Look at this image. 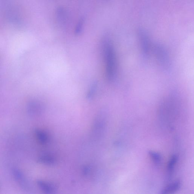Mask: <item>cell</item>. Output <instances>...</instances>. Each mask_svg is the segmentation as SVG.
<instances>
[{"label":"cell","instance_id":"obj_7","mask_svg":"<svg viewBox=\"0 0 194 194\" xmlns=\"http://www.w3.org/2000/svg\"><path fill=\"white\" fill-rule=\"evenodd\" d=\"M35 134L38 140L42 143H45L47 142V137L46 134L43 131L36 130Z\"/></svg>","mask_w":194,"mask_h":194},{"label":"cell","instance_id":"obj_5","mask_svg":"<svg viewBox=\"0 0 194 194\" xmlns=\"http://www.w3.org/2000/svg\"><path fill=\"white\" fill-rule=\"evenodd\" d=\"M181 184L180 181H175V182L170 185L164 188L162 191V193L168 194L176 191L181 188Z\"/></svg>","mask_w":194,"mask_h":194},{"label":"cell","instance_id":"obj_2","mask_svg":"<svg viewBox=\"0 0 194 194\" xmlns=\"http://www.w3.org/2000/svg\"><path fill=\"white\" fill-rule=\"evenodd\" d=\"M155 58L162 68L168 69L170 68V59L169 53L163 45L157 43L154 47Z\"/></svg>","mask_w":194,"mask_h":194},{"label":"cell","instance_id":"obj_12","mask_svg":"<svg viewBox=\"0 0 194 194\" xmlns=\"http://www.w3.org/2000/svg\"><path fill=\"white\" fill-rule=\"evenodd\" d=\"M96 87L97 85L96 83L93 84L92 86H91L90 90H89L88 93V97L89 98H90L91 97H92L93 95V93H94L95 89H96Z\"/></svg>","mask_w":194,"mask_h":194},{"label":"cell","instance_id":"obj_11","mask_svg":"<svg viewBox=\"0 0 194 194\" xmlns=\"http://www.w3.org/2000/svg\"><path fill=\"white\" fill-rule=\"evenodd\" d=\"M39 161L40 162L44 164H52L53 163V160L52 158H49L48 157L45 156L40 157Z\"/></svg>","mask_w":194,"mask_h":194},{"label":"cell","instance_id":"obj_6","mask_svg":"<svg viewBox=\"0 0 194 194\" xmlns=\"http://www.w3.org/2000/svg\"><path fill=\"white\" fill-rule=\"evenodd\" d=\"M177 158L178 157L177 155H174L170 159L168 166V172L170 175H171L173 170L174 169L175 164L177 161Z\"/></svg>","mask_w":194,"mask_h":194},{"label":"cell","instance_id":"obj_8","mask_svg":"<svg viewBox=\"0 0 194 194\" xmlns=\"http://www.w3.org/2000/svg\"><path fill=\"white\" fill-rule=\"evenodd\" d=\"M37 184L38 186L43 191L49 192L53 190V188L52 186H50V185L48 184L47 183L43 182V181H38Z\"/></svg>","mask_w":194,"mask_h":194},{"label":"cell","instance_id":"obj_3","mask_svg":"<svg viewBox=\"0 0 194 194\" xmlns=\"http://www.w3.org/2000/svg\"><path fill=\"white\" fill-rule=\"evenodd\" d=\"M138 35L142 56L144 59H147L150 51L149 38L145 31L142 29L139 30Z\"/></svg>","mask_w":194,"mask_h":194},{"label":"cell","instance_id":"obj_4","mask_svg":"<svg viewBox=\"0 0 194 194\" xmlns=\"http://www.w3.org/2000/svg\"><path fill=\"white\" fill-rule=\"evenodd\" d=\"M13 175L14 179L25 190H27L30 188V185L26 177L21 170L17 168H13L12 170Z\"/></svg>","mask_w":194,"mask_h":194},{"label":"cell","instance_id":"obj_1","mask_svg":"<svg viewBox=\"0 0 194 194\" xmlns=\"http://www.w3.org/2000/svg\"><path fill=\"white\" fill-rule=\"evenodd\" d=\"M103 53L105 60L106 75L110 82L114 81L117 74V60L116 53L112 43L109 39L104 40Z\"/></svg>","mask_w":194,"mask_h":194},{"label":"cell","instance_id":"obj_10","mask_svg":"<svg viewBox=\"0 0 194 194\" xmlns=\"http://www.w3.org/2000/svg\"><path fill=\"white\" fill-rule=\"evenodd\" d=\"M84 23V19L83 18H81L77 25L76 30H75V33L76 34H78L81 32L82 28H83Z\"/></svg>","mask_w":194,"mask_h":194},{"label":"cell","instance_id":"obj_9","mask_svg":"<svg viewBox=\"0 0 194 194\" xmlns=\"http://www.w3.org/2000/svg\"><path fill=\"white\" fill-rule=\"evenodd\" d=\"M149 154L155 163L157 164H159L160 163L162 158H161L160 154L153 151H149Z\"/></svg>","mask_w":194,"mask_h":194}]
</instances>
